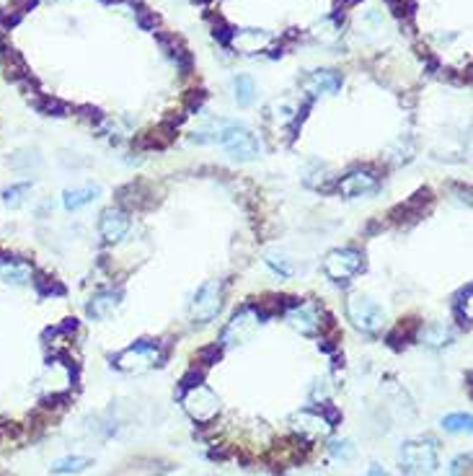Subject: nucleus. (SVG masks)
<instances>
[{"mask_svg": "<svg viewBox=\"0 0 473 476\" xmlns=\"http://www.w3.org/2000/svg\"><path fill=\"white\" fill-rule=\"evenodd\" d=\"M194 143H218L227 150V156L233 161H254L259 156V140L248 132L243 125H236V122H215L212 129H205V132H194Z\"/></svg>", "mask_w": 473, "mask_h": 476, "instance_id": "f257e3e1", "label": "nucleus"}, {"mask_svg": "<svg viewBox=\"0 0 473 476\" xmlns=\"http://www.w3.org/2000/svg\"><path fill=\"white\" fill-rule=\"evenodd\" d=\"M440 468L435 440H409L401 445V471L409 476H429Z\"/></svg>", "mask_w": 473, "mask_h": 476, "instance_id": "f03ea898", "label": "nucleus"}, {"mask_svg": "<svg viewBox=\"0 0 473 476\" xmlns=\"http://www.w3.org/2000/svg\"><path fill=\"white\" fill-rule=\"evenodd\" d=\"M166 360L163 349L158 342H150V339H140L135 344H129L127 349H122L111 363L119 370H127V373H143V370H150V367H158Z\"/></svg>", "mask_w": 473, "mask_h": 476, "instance_id": "7ed1b4c3", "label": "nucleus"}, {"mask_svg": "<svg viewBox=\"0 0 473 476\" xmlns=\"http://www.w3.org/2000/svg\"><path fill=\"white\" fill-rule=\"evenodd\" d=\"M223 295H225V283L223 280H207L191 301V319L197 324H209V321L218 319L220 308H223Z\"/></svg>", "mask_w": 473, "mask_h": 476, "instance_id": "20e7f679", "label": "nucleus"}, {"mask_svg": "<svg viewBox=\"0 0 473 476\" xmlns=\"http://www.w3.org/2000/svg\"><path fill=\"white\" fill-rule=\"evenodd\" d=\"M362 267H364V257L352 246L334 248V251H328L326 259H323V272H326V277L328 280H334V283H349Z\"/></svg>", "mask_w": 473, "mask_h": 476, "instance_id": "39448f33", "label": "nucleus"}, {"mask_svg": "<svg viewBox=\"0 0 473 476\" xmlns=\"http://www.w3.org/2000/svg\"><path fill=\"white\" fill-rule=\"evenodd\" d=\"M346 313H349V321L364 334H378L383 321H385L383 308L375 301H370L367 295H352L346 301Z\"/></svg>", "mask_w": 473, "mask_h": 476, "instance_id": "423d86ee", "label": "nucleus"}, {"mask_svg": "<svg viewBox=\"0 0 473 476\" xmlns=\"http://www.w3.org/2000/svg\"><path fill=\"white\" fill-rule=\"evenodd\" d=\"M182 402H184V409L189 412L191 420L200 422V425L212 422L220 412V399L212 394L205 383L194 386V388H186V391L182 394Z\"/></svg>", "mask_w": 473, "mask_h": 476, "instance_id": "0eeeda50", "label": "nucleus"}, {"mask_svg": "<svg viewBox=\"0 0 473 476\" xmlns=\"http://www.w3.org/2000/svg\"><path fill=\"white\" fill-rule=\"evenodd\" d=\"M321 306L313 301H305V303H295L290 311H287V324H290L292 329H298L300 334H319L321 329Z\"/></svg>", "mask_w": 473, "mask_h": 476, "instance_id": "6e6552de", "label": "nucleus"}, {"mask_svg": "<svg viewBox=\"0 0 473 476\" xmlns=\"http://www.w3.org/2000/svg\"><path fill=\"white\" fill-rule=\"evenodd\" d=\"M259 313H256V308H243V311H238L233 319H230V324L225 326V331H223V347H230V344H238V342H243V339H248L251 334H254V329L259 326Z\"/></svg>", "mask_w": 473, "mask_h": 476, "instance_id": "1a4fd4ad", "label": "nucleus"}, {"mask_svg": "<svg viewBox=\"0 0 473 476\" xmlns=\"http://www.w3.org/2000/svg\"><path fill=\"white\" fill-rule=\"evenodd\" d=\"M129 215L122 207H109V210L101 212L99 218V230H101V238L106 241V244H119L122 238L129 233Z\"/></svg>", "mask_w": 473, "mask_h": 476, "instance_id": "9d476101", "label": "nucleus"}, {"mask_svg": "<svg viewBox=\"0 0 473 476\" xmlns=\"http://www.w3.org/2000/svg\"><path fill=\"white\" fill-rule=\"evenodd\" d=\"M378 189V176L373 171H352L339 182V192L344 197H362Z\"/></svg>", "mask_w": 473, "mask_h": 476, "instance_id": "9b49d317", "label": "nucleus"}, {"mask_svg": "<svg viewBox=\"0 0 473 476\" xmlns=\"http://www.w3.org/2000/svg\"><path fill=\"white\" fill-rule=\"evenodd\" d=\"M119 303H122V290H104V293L93 295L91 303L86 306V313H88V319L101 321L117 311Z\"/></svg>", "mask_w": 473, "mask_h": 476, "instance_id": "f8f14e48", "label": "nucleus"}, {"mask_svg": "<svg viewBox=\"0 0 473 476\" xmlns=\"http://www.w3.org/2000/svg\"><path fill=\"white\" fill-rule=\"evenodd\" d=\"M303 86L308 93H337L342 88V75L337 70H316L303 81Z\"/></svg>", "mask_w": 473, "mask_h": 476, "instance_id": "ddd939ff", "label": "nucleus"}, {"mask_svg": "<svg viewBox=\"0 0 473 476\" xmlns=\"http://www.w3.org/2000/svg\"><path fill=\"white\" fill-rule=\"evenodd\" d=\"M0 277L8 285H29L34 277V269L21 259H0Z\"/></svg>", "mask_w": 473, "mask_h": 476, "instance_id": "4468645a", "label": "nucleus"}, {"mask_svg": "<svg viewBox=\"0 0 473 476\" xmlns=\"http://www.w3.org/2000/svg\"><path fill=\"white\" fill-rule=\"evenodd\" d=\"M295 427L303 432V435H308V438H319V435H328V430H331V425L326 422V417L321 412H300L295 414Z\"/></svg>", "mask_w": 473, "mask_h": 476, "instance_id": "2eb2a0df", "label": "nucleus"}, {"mask_svg": "<svg viewBox=\"0 0 473 476\" xmlns=\"http://www.w3.org/2000/svg\"><path fill=\"white\" fill-rule=\"evenodd\" d=\"M99 194H101V187H96V184H88V187H78V189H67V192L63 194L65 210H81V207H86L88 202L96 200Z\"/></svg>", "mask_w": 473, "mask_h": 476, "instance_id": "dca6fc26", "label": "nucleus"}, {"mask_svg": "<svg viewBox=\"0 0 473 476\" xmlns=\"http://www.w3.org/2000/svg\"><path fill=\"white\" fill-rule=\"evenodd\" d=\"M419 339L427 344V347H445L453 342V331L445 324H427L424 329L419 331Z\"/></svg>", "mask_w": 473, "mask_h": 476, "instance_id": "f3484780", "label": "nucleus"}, {"mask_svg": "<svg viewBox=\"0 0 473 476\" xmlns=\"http://www.w3.org/2000/svg\"><path fill=\"white\" fill-rule=\"evenodd\" d=\"M93 461L88 456H65V458H57L55 463L49 466V471L52 474H81V471H86V468L91 466Z\"/></svg>", "mask_w": 473, "mask_h": 476, "instance_id": "a211bd4d", "label": "nucleus"}, {"mask_svg": "<svg viewBox=\"0 0 473 476\" xmlns=\"http://www.w3.org/2000/svg\"><path fill=\"white\" fill-rule=\"evenodd\" d=\"M0 68L6 70L8 78H24V73H26L24 60H21L19 52L10 49V47H3V49H0Z\"/></svg>", "mask_w": 473, "mask_h": 476, "instance_id": "6ab92c4d", "label": "nucleus"}, {"mask_svg": "<svg viewBox=\"0 0 473 476\" xmlns=\"http://www.w3.org/2000/svg\"><path fill=\"white\" fill-rule=\"evenodd\" d=\"M471 414L468 412H455V414H445L440 420V427L447 432H468L471 430Z\"/></svg>", "mask_w": 473, "mask_h": 476, "instance_id": "aec40b11", "label": "nucleus"}, {"mask_svg": "<svg viewBox=\"0 0 473 476\" xmlns=\"http://www.w3.org/2000/svg\"><path fill=\"white\" fill-rule=\"evenodd\" d=\"M236 101L241 106H248L254 101V81L248 75H238L236 78Z\"/></svg>", "mask_w": 473, "mask_h": 476, "instance_id": "412c9836", "label": "nucleus"}, {"mask_svg": "<svg viewBox=\"0 0 473 476\" xmlns=\"http://www.w3.org/2000/svg\"><path fill=\"white\" fill-rule=\"evenodd\" d=\"M29 192H31V182L13 184V187H8V189L3 192V202H6V205H10V207H19Z\"/></svg>", "mask_w": 473, "mask_h": 476, "instance_id": "4be33fe9", "label": "nucleus"}, {"mask_svg": "<svg viewBox=\"0 0 473 476\" xmlns=\"http://www.w3.org/2000/svg\"><path fill=\"white\" fill-rule=\"evenodd\" d=\"M266 264L272 267L280 277H292V264L287 262V257H282V254H266Z\"/></svg>", "mask_w": 473, "mask_h": 476, "instance_id": "5701e85b", "label": "nucleus"}, {"mask_svg": "<svg viewBox=\"0 0 473 476\" xmlns=\"http://www.w3.org/2000/svg\"><path fill=\"white\" fill-rule=\"evenodd\" d=\"M328 453L337 458V461H349V458L355 456V448H352L349 440H334V443L328 445Z\"/></svg>", "mask_w": 473, "mask_h": 476, "instance_id": "b1692460", "label": "nucleus"}, {"mask_svg": "<svg viewBox=\"0 0 473 476\" xmlns=\"http://www.w3.org/2000/svg\"><path fill=\"white\" fill-rule=\"evenodd\" d=\"M205 381V370H197V367H191L189 373L182 378V394L186 388H194V386H200Z\"/></svg>", "mask_w": 473, "mask_h": 476, "instance_id": "393cba45", "label": "nucleus"}, {"mask_svg": "<svg viewBox=\"0 0 473 476\" xmlns=\"http://www.w3.org/2000/svg\"><path fill=\"white\" fill-rule=\"evenodd\" d=\"M39 111H45V114H52V111H55V117H63L65 106L57 99H45V101H39Z\"/></svg>", "mask_w": 473, "mask_h": 476, "instance_id": "a878e982", "label": "nucleus"}, {"mask_svg": "<svg viewBox=\"0 0 473 476\" xmlns=\"http://www.w3.org/2000/svg\"><path fill=\"white\" fill-rule=\"evenodd\" d=\"M220 355H223V347H220V344H212V347L202 349L200 360L205 363V365H212V363H218V360H220Z\"/></svg>", "mask_w": 473, "mask_h": 476, "instance_id": "bb28decb", "label": "nucleus"}, {"mask_svg": "<svg viewBox=\"0 0 473 476\" xmlns=\"http://www.w3.org/2000/svg\"><path fill=\"white\" fill-rule=\"evenodd\" d=\"M465 461H471L468 456H460L453 461V466H450V471H447V476H460V471H463V463Z\"/></svg>", "mask_w": 473, "mask_h": 476, "instance_id": "cd10ccee", "label": "nucleus"}, {"mask_svg": "<svg viewBox=\"0 0 473 476\" xmlns=\"http://www.w3.org/2000/svg\"><path fill=\"white\" fill-rule=\"evenodd\" d=\"M367 476H391V474H388V471H385L380 463H373V466L367 468Z\"/></svg>", "mask_w": 473, "mask_h": 476, "instance_id": "c85d7f7f", "label": "nucleus"}]
</instances>
